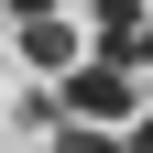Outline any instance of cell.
Segmentation results:
<instances>
[{
	"instance_id": "5",
	"label": "cell",
	"mask_w": 153,
	"mask_h": 153,
	"mask_svg": "<svg viewBox=\"0 0 153 153\" xmlns=\"http://www.w3.org/2000/svg\"><path fill=\"white\" fill-rule=\"evenodd\" d=\"M44 11H55V0H11V22H44Z\"/></svg>"
},
{
	"instance_id": "7",
	"label": "cell",
	"mask_w": 153,
	"mask_h": 153,
	"mask_svg": "<svg viewBox=\"0 0 153 153\" xmlns=\"http://www.w3.org/2000/svg\"><path fill=\"white\" fill-rule=\"evenodd\" d=\"M131 66H142V76H153V22H142V44H131Z\"/></svg>"
},
{
	"instance_id": "3",
	"label": "cell",
	"mask_w": 153,
	"mask_h": 153,
	"mask_svg": "<svg viewBox=\"0 0 153 153\" xmlns=\"http://www.w3.org/2000/svg\"><path fill=\"white\" fill-rule=\"evenodd\" d=\"M88 22H99V44H88V55H131V44H142V22H153V11H142V0H99Z\"/></svg>"
},
{
	"instance_id": "4",
	"label": "cell",
	"mask_w": 153,
	"mask_h": 153,
	"mask_svg": "<svg viewBox=\"0 0 153 153\" xmlns=\"http://www.w3.org/2000/svg\"><path fill=\"white\" fill-rule=\"evenodd\" d=\"M55 153H131V142H120L109 120H66V131H55Z\"/></svg>"
},
{
	"instance_id": "6",
	"label": "cell",
	"mask_w": 153,
	"mask_h": 153,
	"mask_svg": "<svg viewBox=\"0 0 153 153\" xmlns=\"http://www.w3.org/2000/svg\"><path fill=\"white\" fill-rule=\"evenodd\" d=\"M131 153H153V109H142V120H131Z\"/></svg>"
},
{
	"instance_id": "1",
	"label": "cell",
	"mask_w": 153,
	"mask_h": 153,
	"mask_svg": "<svg viewBox=\"0 0 153 153\" xmlns=\"http://www.w3.org/2000/svg\"><path fill=\"white\" fill-rule=\"evenodd\" d=\"M66 109L76 120H131V109H142V66H131V55H76Z\"/></svg>"
},
{
	"instance_id": "2",
	"label": "cell",
	"mask_w": 153,
	"mask_h": 153,
	"mask_svg": "<svg viewBox=\"0 0 153 153\" xmlns=\"http://www.w3.org/2000/svg\"><path fill=\"white\" fill-rule=\"evenodd\" d=\"M76 55H88V44H76V22H66V11H44V22H22V66H44V76H66Z\"/></svg>"
}]
</instances>
